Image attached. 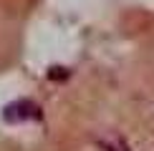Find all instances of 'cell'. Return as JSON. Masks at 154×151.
<instances>
[{
  "instance_id": "1",
  "label": "cell",
  "mask_w": 154,
  "mask_h": 151,
  "mask_svg": "<svg viewBox=\"0 0 154 151\" xmlns=\"http://www.w3.org/2000/svg\"><path fill=\"white\" fill-rule=\"evenodd\" d=\"M3 116L10 123H20V121H28V118H41V108L30 101H15V103L5 106Z\"/></svg>"
},
{
  "instance_id": "2",
  "label": "cell",
  "mask_w": 154,
  "mask_h": 151,
  "mask_svg": "<svg viewBox=\"0 0 154 151\" xmlns=\"http://www.w3.org/2000/svg\"><path fill=\"white\" fill-rule=\"evenodd\" d=\"M99 146L104 151H129L126 141H121V138H114V141H99Z\"/></svg>"
}]
</instances>
